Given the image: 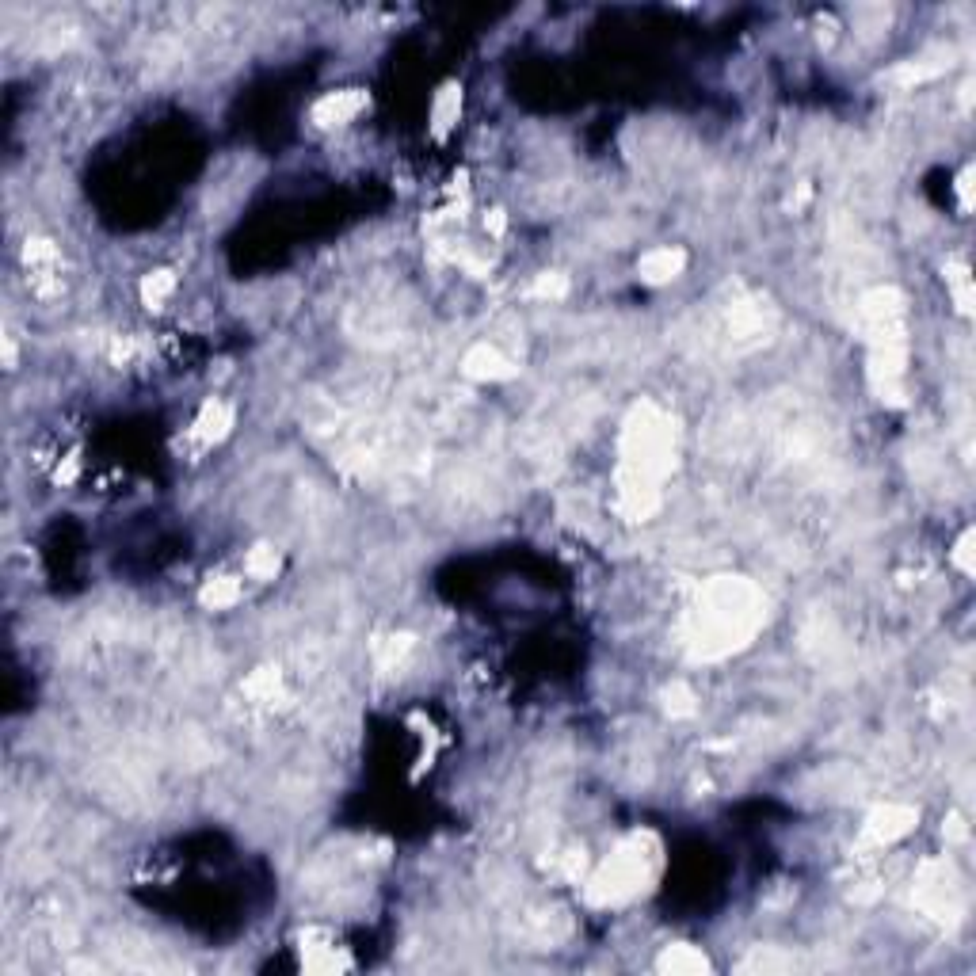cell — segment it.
Segmentation results:
<instances>
[{
	"mask_svg": "<svg viewBox=\"0 0 976 976\" xmlns=\"http://www.w3.org/2000/svg\"><path fill=\"white\" fill-rule=\"evenodd\" d=\"M656 969L671 976H694V973H706L710 961H706L702 950H694V946H668L660 954V961H656Z\"/></svg>",
	"mask_w": 976,
	"mask_h": 976,
	"instance_id": "cell-8",
	"label": "cell"
},
{
	"mask_svg": "<svg viewBox=\"0 0 976 976\" xmlns=\"http://www.w3.org/2000/svg\"><path fill=\"white\" fill-rule=\"evenodd\" d=\"M912 824H915V809H908V805H881V809H874L870 820H866L862 839L874 843V847H889V843H896L900 835L912 832Z\"/></svg>",
	"mask_w": 976,
	"mask_h": 976,
	"instance_id": "cell-2",
	"label": "cell"
},
{
	"mask_svg": "<svg viewBox=\"0 0 976 976\" xmlns=\"http://www.w3.org/2000/svg\"><path fill=\"white\" fill-rule=\"evenodd\" d=\"M530 294H534V298H549V302H557V298H565V294H569V283H565V275H542L538 283L530 286Z\"/></svg>",
	"mask_w": 976,
	"mask_h": 976,
	"instance_id": "cell-12",
	"label": "cell"
},
{
	"mask_svg": "<svg viewBox=\"0 0 976 976\" xmlns=\"http://www.w3.org/2000/svg\"><path fill=\"white\" fill-rule=\"evenodd\" d=\"M244 599V584L241 576H210L203 584V591H199V603H203L206 610H229L237 607Z\"/></svg>",
	"mask_w": 976,
	"mask_h": 976,
	"instance_id": "cell-6",
	"label": "cell"
},
{
	"mask_svg": "<svg viewBox=\"0 0 976 976\" xmlns=\"http://www.w3.org/2000/svg\"><path fill=\"white\" fill-rule=\"evenodd\" d=\"M954 561H957V569L965 572H973V530H965L961 534V542H957V549H954Z\"/></svg>",
	"mask_w": 976,
	"mask_h": 976,
	"instance_id": "cell-14",
	"label": "cell"
},
{
	"mask_svg": "<svg viewBox=\"0 0 976 976\" xmlns=\"http://www.w3.org/2000/svg\"><path fill=\"white\" fill-rule=\"evenodd\" d=\"M138 290H142V302L149 305V309H161V305L176 294V275H172V271H149Z\"/></svg>",
	"mask_w": 976,
	"mask_h": 976,
	"instance_id": "cell-10",
	"label": "cell"
},
{
	"mask_svg": "<svg viewBox=\"0 0 976 976\" xmlns=\"http://www.w3.org/2000/svg\"><path fill=\"white\" fill-rule=\"evenodd\" d=\"M244 694L252 698V702H275V694H279V671H256V675H248L244 679Z\"/></svg>",
	"mask_w": 976,
	"mask_h": 976,
	"instance_id": "cell-11",
	"label": "cell"
},
{
	"mask_svg": "<svg viewBox=\"0 0 976 976\" xmlns=\"http://www.w3.org/2000/svg\"><path fill=\"white\" fill-rule=\"evenodd\" d=\"M668 710L671 713H694V694L683 683H671L668 687Z\"/></svg>",
	"mask_w": 976,
	"mask_h": 976,
	"instance_id": "cell-13",
	"label": "cell"
},
{
	"mask_svg": "<svg viewBox=\"0 0 976 976\" xmlns=\"http://www.w3.org/2000/svg\"><path fill=\"white\" fill-rule=\"evenodd\" d=\"M366 103H370V96L363 88H336V92H325L321 100L309 107V119L317 126H344V122H351L363 111Z\"/></svg>",
	"mask_w": 976,
	"mask_h": 976,
	"instance_id": "cell-1",
	"label": "cell"
},
{
	"mask_svg": "<svg viewBox=\"0 0 976 976\" xmlns=\"http://www.w3.org/2000/svg\"><path fill=\"white\" fill-rule=\"evenodd\" d=\"M229 427H233V408L225 405V401H206L195 412L191 427H187V439L195 447H214V443H222L225 435H229Z\"/></svg>",
	"mask_w": 976,
	"mask_h": 976,
	"instance_id": "cell-3",
	"label": "cell"
},
{
	"mask_svg": "<svg viewBox=\"0 0 976 976\" xmlns=\"http://www.w3.org/2000/svg\"><path fill=\"white\" fill-rule=\"evenodd\" d=\"M458 115H462V84H443L439 92H435V100H431V130L435 134H447L450 126L458 122Z\"/></svg>",
	"mask_w": 976,
	"mask_h": 976,
	"instance_id": "cell-7",
	"label": "cell"
},
{
	"mask_svg": "<svg viewBox=\"0 0 976 976\" xmlns=\"http://www.w3.org/2000/svg\"><path fill=\"white\" fill-rule=\"evenodd\" d=\"M279 569H283V553L275 546H256L248 549V557H244V576L248 580H275L279 576Z\"/></svg>",
	"mask_w": 976,
	"mask_h": 976,
	"instance_id": "cell-9",
	"label": "cell"
},
{
	"mask_svg": "<svg viewBox=\"0 0 976 976\" xmlns=\"http://www.w3.org/2000/svg\"><path fill=\"white\" fill-rule=\"evenodd\" d=\"M462 370H466L469 378H481V382H504V378L515 374L511 359H504L500 347H492V344L473 347L466 359H462Z\"/></svg>",
	"mask_w": 976,
	"mask_h": 976,
	"instance_id": "cell-5",
	"label": "cell"
},
{
	"mask_svg": "<svg viewBox=\"0 0 976 976\" xmlns=\"http://www.w3.org/2000/svg\"><path fill=\"white\" fill-rule=\"evenodd\" d=\"M687 267V252L683 248H671V244H660V248H649L641 260H637V275L641 283L649 286H664L671 279H679Z\"/></svg>",
	"mask_w": 976,
	"mask_h": 976,
	"instance_id": "cell-4",
	"label": "cell"
}]
</instances>
